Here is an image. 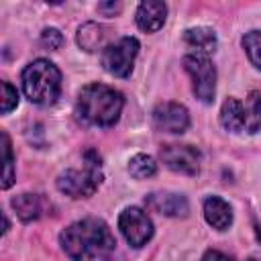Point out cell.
I'll list each match as a JSON object with an SVG mask.
<instances>
[{"mask_svg":"<svg viewBox=\"0 0 261 261\" xmlns=\"http://www.w3.org/2000/svg\"><path fill=\"white\" fill-rule=\"evenodd\" d=\"M98 10H100V12H110V14H114V12L120 10V4H98Z\"/></svg>","mask_w":261,"mask_h":261,"instance_id":"24","label":"cell"},{"mask_svg":"<svg viewBox=\"0 0 261 261\" xmlns=\"http://www.w3.org/2000/svg\"><path fill=\"white\" fill-rule=\"evenodd\" d=\"M102 184V163L100 155L92 149L86 151V161L82 169H65L57 177V190L69 198H90L98 192Z\"/></svg>","mask_w":261,"mask_h":261,"instance_id":"4","label":"cell"},{"mask_svg":"<svg viewBox=\"0 0 261 261\" xmlns=\"http://www.w3.org/2000/svg\"><path fill=\"white\" fill-rule=\"evenodd\" d=\"M220 124L228 133L245 130V104L237 98H226L220 108Z\"/></svg>","mask_w":261,"mask_h":261,"instance_id":"13","label":"cell"},{"mask_svg":"<svg viewBox=\"0 0 261 261\" xmlns=\"http://www.w3.org/2000/svg\"><path fill=\"white\" fill-rule=\"evenodd\" d=\"M22 92L39 106H49L59 98L61 92V71L49 59H35L22 69Z\"/></svg>","mask_w":261,"mask_h":261,"instance_id":"3","label":"cell"},{"mask_svg":"<svg viewBox=\"0 0 261 261\" xmlns=\"http://www.w3.org/2000/svg\"><path fill=\"white\" fill-rule=\"evenodd\" d=\"M181 63L192 80V90L196 98L204 104H212L216 96V67L210 57L202 53H188Z\"/></svg>","mask_w":261,"mask_h":261,"instance_id":"5","label":"cell"},{"mask_svg":"<svg viewBox=\"0 0 261 261\" xmlns=\"http://www.w3.org/2000/svg\"><path fill=\"white\" fill-rule=\"evenodd\" d=\"M204 218L216 230H226L232 224V208L220 196H208L204 200Z\"/></svg>","mask_w":261,"mask_h":261,"instance_id":"12","label":"cell"},{"mask_svg":"<svg viewBox=\"0 0 261 261\" xmlns=\"http://www.w3.org/2000/svg\"><path fill=\"white\" fill-rule=\"evenodd\" d=\"M247 261H261V255H253V257H249Z\"/></svg>","mask_w":261,"mask_h":261,"instance_id":"25","label":"cell"},{"mask_svg":"<svg viewBox=\"0 0 261 261\" xmlns=\"http://www.w3.org/2000/svg\"><path fill=\"white\" fill-rule=\"evenodd\" d=\"M186 43L194 49V53H202V55H210L214 53L218 41H216V33L208 27H196V29H188L184 33Z\"/></svg>","mask_w":261,"mask_h":261,"instance_id":"14","label":"cell"},{"mask_svg":"<svg viewBox=\"0 0 261 261\" xmlns=\"http://www.w3.org/2000/svg\"><path fill=\"white\" fill-rule=\"evenodd\" d=\"M243 49L249 57V61L261 69V29L257 31H249L245 37H243Z\"/></svg>","mask_w":261,"mask_h":261,"instance_id":"19","label":"cell"},{"mask_svg":"<svg viewBox=\"0 0 261 261\" xmlns=\"http://www.w3.org/2000/svg\"><path fill=\"white\" fill-rule=\"evenodd\" d=\"M165 16H167V6L163 2H141L135 14L137 27L145 33H155L165 24Z\"/></svg>","mask_w":261,"mask_h":261,"instance_id":"11","label":"cell"},{"mask_svg":"<svg viewBox=\"0 0 261 261\" xmlns=\"http://www.w3.org/2000/svg\"><path fill=\"white\" fill-rule=\"evenodd\" d=\"M161 161L175 173L196 175L200 171V151L192 145H163L159 151Z\"/></svg>","mask_w":261,"mask_h":261,"instance_id":"8","label":"cell"},{"mask_svg":"<svg viewBox=\"0 0 261 261\" xmlns=\"http://www.w3.org/2000/svg\"><path fill=\"white\" fill-rule=\"evenodd\" d=\"M106 41V29L96 22H86L77 29V45L84 51H98L104 47Z\"/></svg>","mask_w":261,"mask_h":261,"instance_id":"15","label":"cell"},{"mask_svg":"<svg viewBox=\"0 0 261 261\" xmlns=\"http://www.w3.org/2000/svg\"><path fill=\"white\" fill-rule=\"evenodd\" d=\"M2 155H4V173H2V190H8L14 184V161H12V149L10 139L6 133H2Z\"/></svg>","mask_w":261,"mask_h":261,"instance_id":"20","label":"cell"},{"mask_svg":"<svg viewBox=\"0 0 261 261\" xmlns=\"http://www.w3.org/2000/svg\"><path fill=\"white\" fill-rule=\"evenodd\" d=\"M139 55V41L135 37H120L102 51V67L116 77H128Z\"/></svg>","mask_w":261,"mask_h":261,"instance_id":"6","label":"cell"},{"mask_svg":"<svg viewBox=\"0 0 261 261\" xmlns=\"http://www.w3.org/2000/svg\"><path fill=\"white\" fill-rule=\"evenodd\" d=\"M128 173L135 179H147V177H151V175L157 173V163H155V159L151 155L137 153L128 161Z\"/></svg>","mask_w":261,"mask_h":261,"instance_id":"18","label":"cell"},{"mask_svg":"<svg viewBox=\"0 0 261 261\" xmlns=\"http://www.w3.org/2000/svg\"><path fill=\"white\" fill-rule=\"evenodd\" d=\"M243 104H245V130L253 135L261 128V94L257 90L249 92Z\"/></svg>","mask_w":261,"mask_h":261,"instance_id":"17","label":"cell"},{"mask_svg":"<svg viewBox=\"0 0 261 261\" xmlns=\"http://www.w3.org/2000/svg\"><path fill=\"white\" fill-rule=\"evenodd\" d=\"M118 230L130 247H143L153 237V222L149 214L139 206H128L118 216Z\"/></svg>","mask_w":261,"mask_h":261,"instance_id":"7","label":"cell"},{"mask_svg":"<svg viewBox=\"0 0 261 261\" xmlns=\"http://www.w3.org/2000/svg\"><path fill=\"white\" fill-rule=\"evenodd\" d=\"M202 261H234V259H232V257H228V255H224L222 251L210 249V251H206V253H204Z\"/></svg>","mask_w":261,"mask_h":261,"instance_id":"23","label":"cell"},{"mask_svg":"<svg viewBox=\"0 0 261 261\" xmlns=\"http://www.w3.org/2000/svg\"><path fill=\"white\" fill-rule=\"evenodd\" d=\"M59 243L71 261H110L116 249L112 230L100 218L71 222L61 232Z\"/></svg>","mask_w":261,"mask_h":261,"instance_id":"1","label":"cell"},{"mask_svg":"<svg viewBox=\"0 0 261 261\" xmlns=\"http://www.w3.org/2000/svg\"><path fill=\"white\" fill-rule=\"evenodd\" d=\"M124 96L104 84H88L77 94V116L92 126H112L122 112Z\"/></svg>","mask_w":261,"mask_h":261,"instance_id":"2","label":"cell"},{"mask_svg":"<svg viewBox=\"0 0 261 261\" xmlns=\"http://www.w3.org/2000/svg\"><path fill=\"white\" fill-rule=\"evenodd\" d=\"M153 124L157 130L181 135L190 126V112L184 104L163 102V104L155 106V110H153Z\"/></svg>","mask_w":261,"mask_h":261,"instance_id":"9","label":"cell"},{"mask_svg":"<svg viewBox=\"0 0 261 261\" xmlns=\"http://www.w3.org/2000/svg\"><path fill=\"white\" fill-rule=\"evenodd\" d=\"M41 43L47 47V49H59L61 47V43H63V37H61V33L57 31V29H45L43 33H41Z\"/></svg>","mask_w":261,"mask_h":261,"instance_id":"22","label":"cell"},{"mask_svg":"<svg viewBox=\"0 0 261 261\" xmlns=\"http://www.w3.org/2000/svg\"><path fill=\"white\" fill-rule=\"evenodd\" d=\"M2 86V114H8L10 110H14L16 108V104H18V92H16V88L12 86V84H8V82H2L0 84Z\"/></svg>","mask_w":261,"mask_h":261,"instance_id":"21","label":"cell"},{"mask_svg":"<svg viewBox=\"0 0 261 261\" xmlns=\"http://www.w3.org/2000/svg\"><path fill=\"white\" fill-rule=\"evenodd\" d=\"M145 204L149 210L163 216H186L190 210L186 196L175 192H153L145 198Z\"/></svg>","mask_w":261,"mask_h":261,"instance_id":"10","label":"cell"},{"mask_svg":"<svg viewBox=\"0 0 261 261\" xmlns=\"http://www.w3.org/2000/svg\"><path fill=\"white\" fill-rule=\"evenodd\" d=\"M12 208L22 222H31L41 216V200L37 194H20L12 198Z\"/></svg>","mask_w":261,"mask_h":261,"instance_id":"16","label":"cell"}]
</instances>
